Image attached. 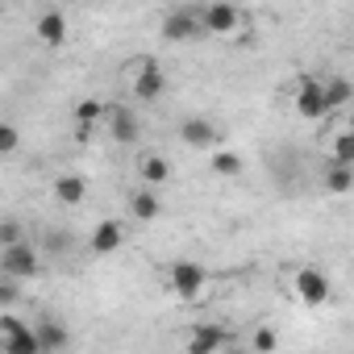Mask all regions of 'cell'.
Returning a JSON list of instances; mask_svg holds the SVG:
<instances>
[{
  "label": "cell",
  "instance_id": "13",
  "mask_svg": "<svg viewBox=\"0 0 354 354\" xmlns=\"http://www.w3.org/2000/svg\"><path fill=\"white\" fill-rule=\"evenodd\" d=\"M121 242H125V230L117 225V221H100L96 230H92V254H117L121 250Z\"/></svg>",
  "mask_w": 354,
  "mask_h": 354
},
{
  "label": "cell",
  "instance_id": "16",
  "mask_svg": "<svg viewBox=\"0 0 354 354\" xmlns=\"http://www.w3.org/2000/svg\"><path fill=\"white\" fill-rule=\"evenodd\" d=\"M84 196H88V184H84V175H59V180H55V201H59V205L75 209Z\"/></svg>",
  "mask_w": 354,
  "mask_h": 354
},
{
  "label": "cell",
  "instance_id": "2",
  "mask_svg": "<svg viewBox=\"0 0 354 354\" xmlns=\"http://www.w3.org/2000/svg\"><path fill=\"white\" fill-rule=\"evenodd\" d=\"M167 288L180 296V300H201L205 288H209V267H201V263H192V259L171 263V271H167Z\"/></svg>",
  "mask_w": 354,
  "mask_h": 354
},
{
  "label": "cell",
  "instance_id": "5",
  "mask_svg": "<svg viewBox=\"0 0 354 354\" xmlns=\"http://www.w3.org/2000/svg\"><path fill=\"white\" fill-rule=\"evenodd\" d=\"M201 26H205V34H213V38H234V34L242 30V13H238L234 5H225V0H217V5H209V9L201 13Z\"/></svg>",
  "mask_w": 354,
  "mask_h": 354
},
{
  "label": "cell",
  "instance_id": "24",
  "mask_svg": "<svg viewBox=\"0 0 354 354\" xmlns=\"http://www.w3.org/2000/svg\"><path fill=\"white\" fill-rule=\"evenodd\" d=\"M17 142H21L17 138V125L5 121V125H0V154H17Z\"/></svg>",
  "mask_w": 354,
  "mask_h": 354
},
{
  "label": "cell",
  "instance_id": "11",
  "mask_svg": "<svg viewBox=\"0 0 354 354\" xmlns=\"http://www.w3.org/2000/svg\"><path fill=\"white\" fill-rule=\"evenodd\" d=\"M180 142L192 146V150H213V146H217V125L205 121V117H188V121L180 125Z\"/></svg>",
  "mask_w": 354,
  "mask_h": 354
},
{
  "label": "cell",
  "instance_id": "12",
  "mask_svg": "<svg viewBox=\"0 0 354 354\" xmlns=\"http://www.w3.org/2000/svg\"><path fill=\"white\" fill-rule=\"evenodd\" d=\"M196 30H205V26H201V17H196V13H188V9L167 13V21H162V38H167V42H188Z\"/></svg>",
  "mask_w": 354,
  "mask_h": 354
},
{
  "label": "cell",
  "instance_id": "9",
  "mask_svg": "<svg viewBox=\"0 0 354 354\" xmlns=\"http://www.w3.org/2000/svg\"><path fill=\"white\" fill-rule=\"evenodd\" d=\"M34 38H38L42 46H50V50L67 46V17H63L59 9H46V13L34 21Z\"/></svg>",
  "mask_w": 354,
  "mask_h": 354
},
{
  "label": "cell",
  "instance_id": "8",
  "mask_svg": "<svg viewBox=\"0 0 354 354\" xmlns=\"http://www.w3.org/2000/svg\"><path fill=\"white\" fill-rule=\"evenodd\" d=\"M138 180H142L146 188H162V184L171 180V158L158 154V150H142V154H138Z\"/></svg>",
  "mask_w": 354,
  "mask_h": 354
},
{
  "label": "cell",
  "instance_id": "4",
  "mask_svg": "<svg viewBox=\"0 0 354 354\" xmlns=\"http://www.w3.org/2000/svg\"><path fill=\"white\" fill-rule=\"evenodd\" d=\"M292 292H296V300H300V304L321 308V304L329 300V279H325L317 267H300V271L292 275Z\"/></svg>",
  "mask_w": 354,
  "mask_h": 354
},
{
  "label": "cell",
  "instance_id": "17",
  "mask_svg": "<svg viewBox=\"0 0 354 354\" xmlns=\"http://www.w3.org/2000/svg\"><path fill=\"white\" fill-rule=\"evenodd\" d=\"M225 346H230V333H221V329H213V325H205V329H196V333L188 337V350H196V354L225 350Z\"/></svg>",
  "mask_w": 354,
  "mask_h": 354
},
{
  "label": "cell",
  "instance_id": "10",
  "mask_svg": "<svg viewBox=\"0 0 354 354\" xmlns=\"http://www.w3.org/2000/svg\"><path fill=\"white\" fill-rule=\"evenodd\" d=\"M104 125H109V133H113V142L117 146H133L138 138H142V125H138V117L129 113V109H109V117H104Z\"/></svg>",
  "mask_w": 354,
  "mask_h": 354
},
{
  "label": "cell",
  "instance_id": "14",
  "mask_svg": "<svg viewBox=\"0 0 354 354\" xmlns=\"http://www.w3.org/2000/svg\"><path fill=\"white\" fill-rule=\"evenodd\" d=\"M158 213H162V201L154 196V188H146V184H142V188H138V192L129 196V217L146 225V221H154Z\"/></svg>",
  "mask_w": 354,
  "mask_h": 354
},
{
  "label": "cell",
  "instance_id": "6",
  "mask_svg": "<svg viewBox=\"0 0 354 354\" xmlns=\"http://www.w3.org/2000/svg\"><path fill=\"white\" fill-rule=\"evenodd\" d=\"M162 88H167V71H162L154 59H142V63H138V71H133V96L150 104V100H158V96H162Z\"/></svg>",
  "mask_w": 354,
  "mask_h": 354
},
{
  "label": "cell",
  "instance_id": "1",
  "mask_svg": "<svg viewBox=\"0 0 354 354\" xmlns=\"http://www.w3.org/2000/svg\"><path fill=\"white\" fill-rule=\"evenodd\" d=\"M0 354H46V350H42V337H38L34 325L5 313L0 317Z\"/></svg>",
  "mask_w": 354,
  "mask_h": 354
},
{
  "label": "cell",
  "instance_id": "20",
  "mask_svg": "<svg viewBox=\"0 0 354 354\" xmlns=\"http://www.w3.org/2000/svg\"><path fill=\"white\" fill-rule=\"evenodd\" d=\"M329 162H350L354 167V125L329 138Z\"/></svg>",
  "mask_w": 354,
  "mask_h": 354
},
{
  "label": "cell",
  "instance_id": "3",
  "mask_svg": "<svg viewBox=\"0 0 354 354\" xmlns=\"http://www.w3.org/2000/svg\"><path fill=\"white\" fill-rule=\"evenodd\" d=\"M0 271L13 275V279H38L42 263H38L30 242H17V246H0Z\"/></svg>",
  "mask_w": 354,
  "mask_h": 354
},
{
  "label": "cell",
  "instance_id": "23",
  "mask_svg": "<svg viewBox=\"0 0 354 354\" xmlns=\"http://www.w3.org/2000/svg\"><path fill=\"white\" fill-rule=\"evenodd\" d=\"M17 242H26L21 238V221H0V246H17Z\"/></svg>",
  "mask_w": 354,
  "mask_h": 354
},
{
  "label": "cell",
  "instance_id": "21",
  "mask_svg": "<svg viewBox=\"0 0 354 354\" xmlns=\"http://www.w3.org/2000/svg\"><path fill=\"white\" fill-rule=\"evenodd\" d=\"M109 117V109L100 104V100H84V104H75V125H80V133H88L92 125H100Z\"/></svg>",
  "mask_w": 354,
  "mask_h": 354
},
{
  "label": "cell",
  "instance_id": "15",
  "mask_svg": "<svg viewBox=\"0 0 354 354\" xmlns=\"http://www.w3.org/2000/svg\"><path fill=\"white\" fill-rule=\"evenodd\" d=\"M209 167H213V175H221V180H234V175H242V154L230 150V146H213Z\"/></svg>",
  "mask_w": 354,
  "mask_h": 354
},
{
  "label": "cell",
  "instance_id": "18",
  "mask_svg": "<svg viewBox=\"0 0 354 354\" xmlns=\"http://www.w3.org/2000/svg\"><path fill=\"white\" fill-rule=\"evenodd\" d=\"M325 188H329L333 196H346V192L354 188V167H350V162H329V171H325Z\"/></svg>",
  "mask_w": 354,
  "mask_h": 354
},
{
  "label": "cell",
  "instance_id": "25",
  "mask_svg": "<svg viewBox=\"0 0 354 354\" xmlns=\"http://www.w3.org/2000/svg\"><path fill=\"white\" fill-rule=\"evenodd\" d=\"M250 346H254V350H275V346H279V333L263 325V329H254V337H250Z\"/></svg>",
  "mask_w": 354,
  "mask_h": 354
},
{
  "label": "cell",
  "instance_id": "19",
  "mask_svg": "<svg viewBox=\"0 0 354 354\" xmlns=\"http://www.w3.org/2000/svg\"><path fill=\"white\" fill-rule=\"evenodd\" d=\"M350 100H354V84H350V80H342V75H337V80H329V84H325V109H329V113H337V109H342V104H350Z\"/></svg>",
  "mask_w": 354,
  "mask_h": 354
},
{
  "label": "cell",
  "instance_id": "7",
  "mask_svg": "<svg viewBox=\"0 0 354 354\" xmlns=\"http://www.w3.org/2000/svg\"><path fill=\"white\" fill-rule=\"evenodd\" d=\"M296 113H300L304 121H321V117H329V109H325V84H317V80H300V84H296Z\"/></svg>",
  "mask_w": 354,
  "mask_h": 354
},
{
  "label": "cell",
  "instance_id": "26",
  "mask_svg": "<svg viewBox=\"0 0 354 354\" xmlns=\"http://www.w3.org/2000/svg\"><path fill=\"white\" fill-rule=\"evenodd\" d=\"M67 246H71V234H63V230H50V234H46V250H50V254H59V250H67Z\"/></svg>",
  "mask_w": 354,
  "mask_h": 354
},
{
  "label": "cell",
  "instance_id": "22",
  "mask_svg": "<svg viewBox=\"0 0 354 354\" xmlns=\"http://www.w3.org/2000/svg\"><path fill=\"white\" fill-rule=\"evenodd\" d=\"M34 329H38V337H42V350H46V354H55V350H63V346H67V329H63L59 321H38Z\"/></svg>",
  "mask_w": 354,
  "mask_h": 354
}]
</instances>
